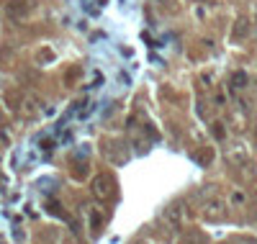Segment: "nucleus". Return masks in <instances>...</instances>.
Here are the masks:
<instances>
[{
    "label": "nucleus",
    "instance_id": "1",
    "mask_svg": "<svg viewBox=\"0 0 257 244\" xmlns=\"http://www.w3.org/2000/svg\"><path fill=\"white\" fill-rule=\"evenodd\" d=\"M8 11H11L13 16H21V13L29 11V6H26V0H13V3L8 6Z\"/></svg>",
    "mask_w": 257,
    "mask_h": 244
},
{
    "label": "nucleus",
    "instance_id": "2",
    "mask_svg": "<svg viewBox=\"0 0 257 244\" xmlns=\"http://www.w3.org/2000/svg\"><path fill=\"white\" fill-rule=\"evenodd\" d=\"M103 185H105V177H98V180H95V188H93V193H95L98 198H105V195H108V190H105Z\"/></svg>",
    "mask_w": 257,
    "mask_h": 244
}]
</instances>
